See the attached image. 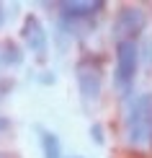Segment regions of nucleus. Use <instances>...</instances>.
<instances>
[{"label":"nucleus","instance_id":"nucleus-5","mask_svg":"<svg viewBox=\"0 0 152 158\" xmlns=\"http://www.w3.org/2000/svg\"><path fill=\"white\" fill-rule=\"evenodd\" d=\"M21 39H23L26 49L34 52L39 60H41V57H47V52H49V36H47V29H44V23L39 21V16L29 13V16L23 18Z\"/></svg>","mask_w":152,"mask_h":158},{"label":"nucleus","instance_id":"nucleus-3","mask_svg":"<svg viewBox=\"0 0 152 158\" xmlns=\"http://www.w3.org/2000/svg\"><path fill=\"white\" fill-rule=\"evenodd\" d=\"M75 81H77V91H80L83 104H95L101 98L103 91V68L101 62L93 57H83L75 68Z\"/></svg>","mask_w":152,"mask_h":158},{"label":"nucleus","instance_id":"nucleus-6","mask_svg":"<svg viewBox=\"0 0 152 158\" xmlns=\"http://www.w3.org/2000/svg\"><path fill=\"white\" fill-rule=\"evenodd\" d=\"M106 8L103 0H62L59 3V16L64 23H77V21H88V18L98 16Z\"/></svg>","mask_w":152,"mask_h":158},{"label":"nucleus","instance_id":"nucleus-12","mask_svg":"<svg viewBox=\"0 0 152 158\" xmlns=\"http://www.w3.org/2000/svg\"><path fill=\"white\" fill-rule=\"evenodd\" d=\"M0 158H8V153H0Z\"/></svg>","mask_w":152,"mask_h":158},{"label":"nucleus","instance_id":"nucleus-10","mask_svg":"<svg viewBox=\"0 0 152 158\" xmlns=\"http://www.w3.org/2000/svg\"><path fill=\"white\" fill-rule=\"evenodd\" d=\"M8 130H10V119L0 114V135H3V132H8Z\"/></svg>","mask_w":152,"mask_h":158},{"label":"nucleus","instance_id":"nucleus-2","mask_svg":"<svg viewBox=\"0 0 152 158\" xmlns=\"http://www.w3.org/2000/svg\"><path fill=\"white\" fill-rule=\"evenodd\" d=\"M137 70H139V44L137 42H116V68H114V83L119 91L129 94L134 85Z\"/></svg>","mask_w":152,"mask_h":158},{"label":"nucleus","instance_id":"nucleus-1","mask_svg":"<svg viewBox=\"0 0 152 158\" xmlns=\"http://www.w3.org/2000/svg\"><path fill=\"white\" fill-rule=\"evenodd\" d=\"M124 137L131 148H152V94H139L124 114Z\"/></svg>","mask_w":152,"mask_h":158},{"label":"nucleus","instance_id":"nucleus-13","mask_svg":"<svg viewBox=\"0 0 152 158\" xmlns=\"http://www.w3.org/2000/svg\"><path fill=\"white\" fill-rule=\"evenodd\" d=\"M70 158H83V156H70Z\"/></svg>","mask_w":152,"mask_h":158},{"label":"nucleus","instance_id":"nucleus-11","mask_svg":"<svg viewBox=\"0 0 152 158\" xmlns=\"http://www.w3.org/2000/svg\"><path fill=\"white\" fill-rule=\"evenodd\" d=\"M5 18H8V16H5V5L0 3V29H3V26H5Z\"/></svg>","mask_w":152,"mask_h":158},{"label":"nucleus","instance_id":"nucleus-7","mask_svg":"<svg viewBox=\"0 0 152 158\" xmlns=\"http://www.w3.org/2000/svg\"><path fill=\"white\" fill-rule=\"evenodd\" d=\"M36 132H39V148H41V156H44V158H64V153H62V140H59V135L54 132V130L41 127V124H39Z\"/></svg>","mask_w":152,"mask_h":158},{"label":"nucleus","instance_id":"nucleus-8","mask_svg":"<svg viewBox=\"0 0 152 158\" xmlns=\"http://www.w3.org/2000/svg\"><path fill=\"white\" fill-rule=\"evenodd\" d=\"M0 62L8 65V68H18V65L23 62V49L18 47V42L5 39V42L0 44Z\"/></svg>","mask_w":152,"mask_h":158},{"label":"nucleus","instance_id":"nucleus-9","mask_svg":"<svg viewBox=\"0 0 152 158\" xmlns=\"http://www.w3.org/2000/svg\"><path fill=\"white\" fill-rule=\"evenodd\" d=\"M90 140L95 143V145H106V130L101 122H93L90 124Z\"/></svg>","mask_w":152,"mask_h":158},{"label":"nucleus","instance_id":"nucleus-4","mask_svg":"<svg viewBox=\"0 0 152 158\" xmlns=\"http://www.w3.org/2000/svg\"><path fill=\"white\" fill-rule=\"evenodd\" d=\"M144 29H147V13L139 5H124L114 18L116 42H134Z\"/></svg>","mask_w":152,"mask_h":158}]
</instances>
